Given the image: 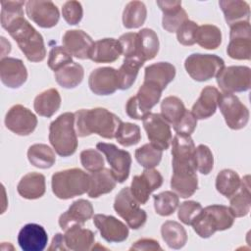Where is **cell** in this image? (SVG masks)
Wrapping results in <instances>:
<instances>
[{"mask_svg": "<svg viewBox=\"0 0 251 251\" xmlns=\"http://www.w3.org/2000/svg\"><path fill=\"white\" fill-rule=\"evenodd\" d=\"M75 116L76 134L80 137L96 133L103 138H115L117 129L122 123L117 115L101 107L80 109L75 113Z\"/></svg>", "mask_w": 251, "mask_h": 251, "instance_id": "obj_1", "label": "cell"}, {"mask_svg": "<svg viewBox=\"0 0 251 251\" xmlns=\"http://www.w3.org/2000/svg\"><path fill=\"white\" fill-rule=\"evenodd\" d=\"M17 42L25 58L30 62H41L46 57L42 35L24 18L19 17L3 27Z\"/></svg>", "mask_w": 251, "mask_h": 251, "instance_id": "obj_2", "label": "cell"}, {"mask_svg": "<svg viewBox=\"0 0 251 251\" xmlns=\"http://www.w3.org/2000/svg\"><path fill=\"white\" fill-rule=\"evenodd\" d=\"M75 113L67 112L55 119L49 126V141L61 157L73 155L77 148Z\"/></svg>", "mask_w": 251, "mask_h": 251, "instance_id": "obj_3", "label": "cell"}, {"mask_svg": "<svg viewBox=\"0 0 251 251\" xmlns=\"http://www.w3.org/2000/svg\"><path fill=\"white\" fill-rule=\"evenodd\" d=\"M234 217L228 207L224 205H210L201 210L193 220L191 226L202 238H209L218 230H226L232 226Z\"/></svg>", "mask_w": 251, "mask_h": 251, "instance_id": "obj_4", "label": "cell"}, {"mask_svg": "<svg viewBox=\"0 0 251 251\" xmlns=\"http://www.w3.org/2000/svg\"><path fill=\"white\" fill-rule=\"evenodd\" d=\"M52 191L59 199H71L88 191L89 174L78 168L56 172L51 179Z\"/></svg>", "mask_w": 251, "mask_h": 251, "instance_id": "obj_5", "label": "cell"}, {"mask_svg": "<svg viewBox=\"0 0 251 251\" xmlns=\"http://www.w3.org/2000/svg\"><path fill=\"white\" fill-rule=\"evenodd\" d=\"M184 68L194 80L206 81L216 76L225 68V61L217 55L193 53L185 59Z\"/></svg>", "mask_w": 251, "mask_h": 251, "instance_id": "obj_6", "label": "cell"}, {"mask_svg": "<svg viewBox=\"0 0 251 251\" xmlns=\"http://www.w3.org/2000/svg\"><path fill=\"white\" fill-rule=\"evenodd\" d=\"M162 91L156 85L143 81L137 93L127 100L126 105V115L134 120H143L159 102Z\"/></svg>", "mask_w": 251, "mask_h": 251, "instance_id": "obj_7", "label": "cell"}, {"mask_svg": "<svg viewBox=\"0 0 251 251\" xmlns=\"http://www.w3.org/2000/svg\"><path fill=\"white\" fill-rule=\"evenodd\" d=\"M195 145L190 135L176 133L172 139L173 174L196 173Z\"/></svg>", "mask_w": 251, "mask_h": 251, "instance_id": "obj_8", "label": "cell"}, {"mask_svg": "<svg viewBox=\"0 0 251 251\" xmlns=\"http://www.w3.org/2000/svg\"><path fill=\"white\" fill-rule=\"evenodd\" d=\"M114 209L132 229H138L146 223L147 214L140 208V204L132 196L129 187H124L116 195Z\"/></svg>", "mask_w": 251, "mask_h": 251, "instance_id": "obj_9", "label": "cell"}, {"mask_svg": "<svg viewBox=\"0 0 251 251\" xmlns=\"http://www.w3.org/2000/svg\"><path fill=\"white\" fill-rule=\"evenodd\" d=\"M218 106L229 128L238 130L248 124L249 110L233 93H221Z\"/></svg>", "mask_w": 251, "mask_h": 251, "instance_id": "obj_10", "label": "cell"}, {"mask_svg": "<svg viewBox=\"0 0 251 251\" xmlns=\"http://www.w3.org/2000/svg\"><path fill=\"white\" fill-rule=\"evenodd\" d=\"M216 80L224 93L247 91L251 87V70L246 66L225 67L216 75Z\"/></svg>", "mask_w": 251, "mask_h": 251, "instance_id": "obj_11", "label": "cell"}, {"mask_svg": "<svg viewBox=\"0 0 251 251\" xmlns=\"http://www.w3.org/2000/svg\"><path fill=\"white\" fill-rule=\"evenodd\" d=\"M230 26L226 53L231 59L250 60L251 28L249 22H239Z\"/></svg>", "mask_w": 251, "mask_h": 251, "instance_id": "obj_12", "label": "cell"}, {"mask_svg": "<svg viewBox=\"0 0 251 251\" xmlns=\"http://www.w3.org/2000/svg\"><path fill=\"white\" fill-rule=\"evenodd\" d=\"M96 148L105 155L107 162L111 166V172L115 179L120 183L126 181L129 176L131 165L129 152L118 148L115 144L105 142H98Z\"/></svg>", "mask_w": 251, "mask_h": 251, "instance_id": "obj_13", "label": "cell"}, {"mask_svg": "<svg viewBox=\"0 0 251 251\" xmlns=\"http://www.w3.org/2000/svg\"><path fill=\"white\" fill-rule=\"evenodd\" d=\"M5 126L12 132L25 136L32 133L36 128L37 118L28 108L17 104L7 112Z\"/></svg>", "mask_w": 251, "mask_h": 251, "instance_id": "obj_14", "label": "cell"}, {"mask_svg": "<svg viewBox=\"0 0 251 251\" xmlns=\"http://www.w3.org/2000/svg\"><path fill=\"white\" fill-rule=\"evenodd\" d=\"M142 121L150 143L161 150H167L172 142L170 124L157 113L148 114Z\"/></svg>", "mask_w": 251, "mask_h": 251, "instance_id": "obj_15", "label": "cell"}, {"mask_svg": "<svg viewBox=\"0 0 251 251\" xmlns=\"http://www.w3.org/2000/svg\"><path fill=\"white\" fill-rule=\"evenodd\" d=\"M25 13L33 23L43 28L55 26L60 19L59 10L52 1L29 0L25 2Z\"/></svg>", "mask_w": 251, "mask_h": 251, "instance_id": "obj_16", "label": "cell"}, {"mask_svg": "<svg viewBox=\"0 0 251 251\" xmlns=\"http://www.w3.org/2000/svg\"><path fill=\"white\" fill-rule=\"evenodd\" d=\"M163 184L162 175L154 169H145L141 175L134 176L130 184V192L140 205H144L150 194Z\"/></svg>", "mask_w": 251, "mask_h": 251, "instance_id": "obj_17", "label": "cell"}, {"mask_svg": "<svg viewBox=\"0 0 251 251\" xmlns=\"http://www.w3.org/2000/svg\"><path fill=\"white\" fill-rule=\"evenodd\" d=\"M93 224L100 231L101 236L108 242H123L128 236V227L113 216L94 215Z\"/></svg>", "mask_w": 251, "mask_h": 251, "instance_id": "obj_18", "label": "cell"}, {"mask_svg": "<svg viewBox=\"0 0 251 251\" xmlns=\"http://www.w3.org/2000/svg\"><path fill=\"white\" fill-rule=\"evenodd\" d=\"M88 86L96 95H111L118 89L117 70L101 67L93 70L88 77Z\"/></svg>", "mask_w": 251, "mask_h": 251, "instance_id": "obj_19", "label": "cell"}, {"mask_svg": "<svg viewBox=\"0 0 251 251\" xmlns=\"http://www.w3.org/2000/svg\"><path fill=\"white\" fill-rule=\"evenodd\" d=\"M63 47L74 57L81 60L89 59L94 44L92 38L81 29L67 30L62 38Z\"/></svg>", "mask_w": 251, "mask_h": 251, "instance_id": "obj_20", "label": "cell"}, {"mask_svg": "<svg viewBox=\"0 0 251 251\" xmlns=\"http://www.w3.org/2000/svg\"><path fill=\"white\" fill-rule=\"evenodd\" d=\"M0 78L9 88L21 87L27 78L26 68L23 61L17 58L5 57L0 61Z\"/></svg>", "mask_w": 251, "mask_h": 251, "instance_id": "obj_21", "label": "cell"}, {"mask_svg": "<svg viewBox=\"0 0 251 251\" xmlns=\"http://www.w3.org/2000/svg\"><path fill=\"white\" fill-rule=\"evenodd\" d=\"M92 204L85 199H78L72 203L69 209L59 217V226L65 231L74 226H83L93 217Z\"/></svg>", "mask_w": 251, "mask_h": 251, "instance_id": "obj_22", "label": "cell"}, {"mask_svg": "<svg viewBox=\"0 0 251 251\" xmlns=\"http://www.w3.org/2000/svg\"><path fill=\"white\" fill-rule=\"evenodd\" d=\"M48 242L44 227L37 224H26L18 235V243L24 251H42Z\"/></svg>", "mask_w": 251, "mask_h": 251, "instance_id": "obj_23", "label": "cell"}, {"mask_svg": "<svg viewBox=\"0 0 251 251\" xmlns=\"http://www.w3.org/2000/svg\"><path fill=\"white\" fill-rule=\"evenodd\" d=\"M156 3L163 12L162 26L168 32H176L188 20L185 10L181 7V1L158 0Z\"/></svg>", "mask_w": 251, "mask_h": 251, "instance_id": "obj_24", "label": "cell"}, {"mask_svg": "<svg viewBox=\"0 0 251 251\" xmlns=\"http://www.w3.org/2000/svg\"><path fill=\"white\" fill-rule=\"evenodd\" d=\"M64 242L67 250L86 251L93 249L95 234L83 226H74L65 230Z\"/></svg>", "mask_w": 251, "mask_h": 251, "instance_id": "obj_25", "label": "cell"}, {"mask_svg": "<svg viewBox=\"0 0 251 251\" xmlns=\"http://www.w3.org/2000/svg\"><path fill=\"white\" fill-rule=\"evenodd\" d=\"M221 93L214 86H206L202 89L199 98L193 104L191 112L197 120H204L212 117L218 107Z\"/></svg>", "mask_w": 251, "mask_h": 251, "instance_id": "obj_26", "label": "cell"}, {"mask_svg": "<svg viewBox=\"0 0 251 251\" xmlns=\"http://www.w3.org/2000/svg\"><path fill=\"white\" fill-rule=\"evenodd\" d=\"M121 54L122 47L118 39L103 38L94 42L89 59L94 63H113Z\"/></svg>", "mask_w": 251, "mask_h": 251, "instance_id": "obj_27", "label": "cell"}, {"mask_svg": "<svg viewBox=\"0 0 251 251\" xmlns=\"http://www.w3.org/2000/svg\"><path fill=\"white\" fill-rule=\"evenodd\" d=\"M159 51V39L156 32L151 28H142L136 36V55L135 58L140 63L155 58Z\"/></svg>", "mask_w": 251, "mask_h": 251, "instance_id": "obj_28", "label": "cell"}, {"mask_svg": "<svg viewBox=\"0 0 251 251\" xmlns=\"http://www.w3.org/2000/svg\"><path fill=\"white\" fill-rule=\"evenodd\" d=\"M176 76V68L168 62H159L149 65L145 68L144 81L150 82L161 90H164L167 85L174 80Z\"/></svg>", "mask_w": 251, "mask_h": 251, "instance_id": "obj_29", "label": "cell"}, {"mask_svg": "<svg viewBox=\"0 0 251 251\" xmlns=\"http://www.w3.org/2000/svg\"><path fill=\"white\" fill-rule=\"evenodd\" d=\"M45 176L39 173H28L25 175L18 183V193L28 200L40 198L45 193Z\"/></svg>", "mask_w": 251, "mask_h": 251, "instance_id": "obj_30", "label": "cell"}, {"mask_svg": "<svg viewBox=\"0 0 251 251\" xmlns=\"http://www.w3.org/2000/svg\"><path fill=\"white\" fill-rule=\"evenodd\" d=\"M250 176H245L241 179L240 187L236 193L229 197V211L234 218H242L249 214L251 208Z\"/></svg>", "mask_w": 251, "mask_h": 251, "instance_id": "obj_31", "label": "cell"}, {"mask_svg": "<svg viewBox=\"0 0 251 251\" xmlns=\"http://www.w3.org/2000/svg\"><path fill=\"white\" fill-rule=\"evenodd\" d=\"M115 179L111 170L101 169L89 174V188L87 194L91 198H97L111 192L116 187Z\"/></svg>", "mask_w": 251, "mask_h": 251, "instance_id": "obj_32", "label": "cell"}, {"mask_svg": "<svg viewBox=\"0 0 251 251\" xmlns=\"http://www.w3.org/2000/svg\"><path fill=\"white\" fill-rule=\"evenodd\" d=\"M61 106V96L56 88H49L39 93L33 102V108L41 117H52Z\"/></svg>", "mask_w": 251, "mask_h": 251, "instance_id": "obj_33", "label": "cell"}, {"mask_svg": "<svg viewBox=\"0 0 251 251\" xmlns=\"http://www.w3.org/2000/svg\"><path fill=\"white\" fill-rule=\"evenodd\" d=\"M219 5L228 25L239 22H249L250 7L247 2L241 0H221Z\"/></svg>", "mask_w": 251, "mask_h": 251, "instance_id": "obj_34", "label": "cell"}, {"mask_svg": "<svg viewBox=\"0 0 251 251\" xmlns=\"http://www.w3.org/2000/svg\"><path fill=\"white\" fill-rule=\"evenodd\" d=\"M161 235L165 243L172 249H180L187 241L185 228L175 221H167L162 225Z\"/></svg>", "mask_w": 251, "mask_h": 251, "instance_id": "obj_35", "label": "cell"}, {"mask_svg": "<svg viewBox=\"0 0 251 251\" xmlns=\"http://www.w3.org/2000/svg\"><path fill=\"white\" fill-rule=\"evenodd\" d=\"M84 70L78 63L72 62L57 72H55V79L57 83L67 89L75 88L82 81Z\"/></svg>", "mask_w": 251, "mask_h": 251, "instance_id": "obj_36", "label": "cell"}, {"mask_svg": "<svg viewBox=\"0 0 251 251\" xmlns=\"http://www.w3.org/2000/svg\"><path fill=\"white\" fill-rule=\"evenodd\" d=\"M171 187L178 197L188 198L192 196L198 188V177L196 173L173 174Z\"/></svg>", "mask_w": 251, "mask_h": 251, "instance_id": "obj_37", "label": "cell"}, {"mask_svg": "<svg viewBox=\"0 0 251 251\" xmlns=\"http://www.w3.org/2000/svg\"><path fill=\"white\" fill-rule=\"evenodd\" d=\"M147 9L141 1L128 2L123 12V25L126 28H138L144 25Z\"/></svg>", "mask_w": 251, "mask_h": 251, "instance_id": "obj_38", "label": "cell"}, {"mask_svg": "<svg viewBox=\"0 0 251 251\" xmlns=\"http://www.w3.org/2000/svg\"><path fill=\"white\" fill-rule=\"evenodd\" d=\"M27 159L32 166L39 169H49L56 161L53 149L42 143L33 144L28 148Z\"/></svg>", "mask_w": 251, "mask_h": 251, "instance_id": "obj_39", "label": "cell"}, {"mask_svg": "<svg viewBox=\"0 0 251 251\" xmlns=\"http://www.w3.org/2000/svg\"><path fill=\"white\" fill-rule=\"evenodd\" d=\"M241 179L238 174L232 170H222L216 177V189L226 198L231 197L240 187Z\"/></svg>", "mask_w": 251, "mask_h": 251, "instance_id": "obj_40", "label": "cell"}, {"mask_svg": "<svg viewBox=\"0 0 251 251\" xmlns=\"http://www.w3.org/2000/svg\"><path fill=\"white\" fill-rule=\"evenodd\" d=\"M195 43L204 49H217L222 43L221 29L214 25H202L198 26L195 35Z\"/></svg>", "mask_w": 251, "mask_h": 251, "instance_id": "obj_41", "label": "cell"}, {"mask_svg": "<svg viewBox=\"0 0 251 251\" xmlns=\"http://www.w3.org/2000/svg\"><path fill=\"white\" fill-rule=\"evenodd\" d=\"M143 64L133 59L124 58V62L119 70H117L118 89H128L136 79L139 69Z\"/></svg>", "mask_w": 251, "mask_h": 251, "instance_id": "obj_42", "label": "cell"}, {"mask_svg": "<svg viewBox=\"0 0 251 251\" xmlns=\"http://www.w3.org/2000/svg\"><path fill=\"white\" fill-rule=\"evenodd\" d=\"M186 111L183 102L176 96H168L161 103V115L171 125L175 126Z\"/></svg>", "mask_w": 251, "mask_h": 251, "instance_id": "obj_43", "label": "cell"}, {"mask_svg": "<svg viewBox=\"0 0 251 251\" xmlns=\"http://www.w3.org/2000/svg\"><path fill=\"white\" fill-rule=\"evenodd\" d=\"M163 150L151 143H146L135 150L136 161L145 169H154L161 162Z\"/></svg>", "mask_w": 251, "mask_h": 251, "instance_id": "obj_44", "label": "cell"}, {"mask_svg": "<svg viewBox=\"0 0 251 251\" xmlns=\"http://www.w3.org/2000/svg\"><path fill=\"white\" fill-rule=\"evenodd\" d=\"M153 197L155 212L160 216L167 217L174 214L178 206L179 198L177 194L173 191H164Z\"/></svg>", "mask_w": 251, "mask_h": 251, "instance_id": "obj_45", "label": "cell"}, {"mask_svg": "<svg viewBox=\"0 0 251 251\" xmlns=\"http://www.w3.org/2000/svg\"><path fill=\"white\" fill-rule=\"evenodd\" d=\"M115 138L122 146L128 147L135 145L141 139L140 128L135 124L122 122L117 129Z\"/></svg>", "mask_w": 251, "mask_h": 251, "instance_id": "obj_46", "label": "cell"}, {"mask_svg": "<svg viewBox=\"0 0 251 251\" xmlns=\"http://www.w3.org/2000/svg\"><path fill=\"white\" fill-rule=\"evenodd\" d=\"M194 163L196 171L202 175H209L214 167V157L207 145L200 144L195 147Z\"/></svg>", "mask_w": 251, "mask_h": 251, "instance_id": "obj_47", "label": "cell"}, {"mask_svg": "<svg viewBox=\"0 0 251 251\" xmlns=\"http://www.w3.org/2000/svg\"><path fill=\"white\" fill-rule=\"evenodd\" d=\"M25 1H1V25L4 27L15 19L24 16Z\"/></svg>", "mask_w": 251, "mask_h": 251, "instance_id": "obj_48", "label": "cell"}, {"mask_svg": "<svg viewBox=\"0 0 251 251\" xmlns=\"http://www.w3.org/2000/svg\"><path fill=\"white\" fill-rule=\"evenodd\" d=\"M80 163L88 172H96L104 168V158L99 150L85 149L80 152Z\"/></svg>", "mask_w": 251, "mask_h": 251, "instance_id": "obj_49", "label": "cell"}, {"mask_svg": "<svg viewBox=\"0 0 251 251\" xmlns=\"http://www.w3.org/2000/svg\"><path fill=\"white\" fill-rule=\"evenodd\" d=\"M73 62V56L63 46H53L49 52L48 67L57 72L64 66Z\"/></svg>", "mask_w": 251, "mask_h": 251, "instance_id": "obj_50", "label": "cell"}, {"mask_svg": "<svg viewBox=\"0 0 251 251\" xmlns=\"http://www.w3.org/2000/svg\"><path fill=\"white\" fill-rule=\"evenodd\" d=\"M202 206L200 203L192 200L184 201L180 204L177 211V217L181 223L187 226H191L193 220L201 212Z\"/></svg>", "mask_w": 251, "mask_h": 251, "instance_id": "obj_51", "label": "cell"}, {"mask_svg": "<svg viewBox=\"0 0 251 251\" xmlns=\"http://www.w3.org/2000/svg\"><path fill=\"white\" fill-rule=\"evenodd\" d=\"M198 25L190 20L185 21L176 31L177 41L184 46H191L195 43V35Z\"/></svg>", "mask_w": 251, "mask_h": 251, "instance_id": "obj_52", "label": "cell"}, {"mask_svg": "<svg viewBox=\"0 0 251 251\" xmlns=\"http://www.w3.org/2000/svg\"><path fill=\"white\" fill-rule=\"evenodd\" d=\"M62 15L64 20L71 25H77L83 16V10L80 2L78 1H67L62 8Z\"/></svg>", "mask_w": 251, "mask_h": 251, "instance_id": "obj_53", "label": "cell"}, {"mask_svg": "<svg viewBox=\"0 0 251 251\" xmlns=\"http://www.w3.org/2000/svg\"><path fill=\"white\" fill-rule=\"evenodd\" d=\"M197 126V119L194 117L192 112L186 110L181 119L173 126L174 130L178 134L190 135Z\"/></svg>", "mask_w": 251, "mask_h": 251, "instance_id": "obj_54", "label": "cell"}, {"mask_svg": "<svg viewBox=\"0 0 251 251\" xmlns=\"http://www.w3.org/2000/svg\"><path fill=\"white\" fill-rule=\"evenodd\" d=\"M129 250H162V247L160 246L159 242L152 238H141L134 242V244L131 245Z\"/></svg>", "mask_w": 251, "mask_h": 251, "instance_id": "obj_55", "label": "cell"}, {"mask_svg": "<svg viewBox=\"0 0 251 251\" xmlns=\"http://www.w3.org/2000/svg\"><path fill=\"white\" fill-rule=\"evenodd\" d=\"M49 250H67L64 242V235L62 233H56L52 239Z\"/></svg>", "mask_w": 251, "mask_h": 251, "instance_id": "obj_56", "label": "cell"}]
</instances>
